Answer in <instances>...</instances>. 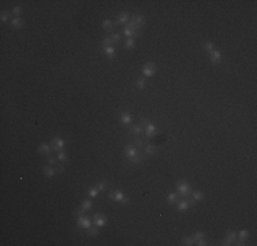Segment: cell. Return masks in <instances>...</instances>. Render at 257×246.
<instances>
[{
    "mask_svg": "<svg viewBox=\"0 0 257 246\" xmlns=\"http://www.w3.org/2000/svg\"><path fill=\"white\" fill-rule=\"evenodd\" d=\"M179 200H182V198H180V196L178 193H170L168 197H167V204L174 205V204H176Z\"/></svg>",
    "mask_w": 257,
    "mask_h": 246,
    "instance_id": "7c38bea8",
    "label": "cell"
},
{
    "mask_svg": "<svg viewBox=\"0 0 257 246\" xmlns=\"http://www.w3.org/2000/svg\"><path fill=\"white\" fill-rule=\"evenodd\" d=\"M144 131H145V135H146V138H152V137L156 135V127H155V125H153V123H150V122L148 123L146 126H145Z\"/></svg>",
    "mask_w": 257,
    "mask_h": 246,
    "instance_id": "9c48e42d",
    "label": "cell"
},
{
    "mask_svg": "<svg viewBox=\"0 0 257 246\" xmlns=\"http://www.w3.org/2000/svg\"><path fill=\"white\" fill-rule=\"evenodd\" d=\"M137 87H139V90L145 87V79L144 78H138V79H137Z\"/></svg>",
    "mask_w": 257,
    "mask_h": 246,
    "instance_id": "f35d334b",
    "label": "cell"
},
{
    "mask_svg": "<svg viewBox=\"0 0 257 246\" xmlns=\"http://www.w3.org/2000/svg\"><path fill=\"white\" fill-rule=\"evenodd\" d=\"M123 33H125V36H126L127 38H133V36H137V33H138V32H135V30H133V29H130V27L125 26V29H123Z\"/></svg>",
    "mask_w": 257,
    "mask_h": 246,
    "instance_id": "cb8c5ba5",
    "label": "cell"
},
{
    "mask_svg": "<svg viewBox=\"0 0 257 246\" xmlns=\"http://www.w3.org/2000/svg\"><path fill=\"white\" fill-rule=\"evenodd\" d=\"M211 60H212L213 64H218V63L221 62V55L218 49H213V51L211 52Z\"/></svg>",
    "mask_w": 257,
    "mask_h": 246,
    "instance_id": "5bb4252c",
    "label": "cell"
},
{
    "mask_svg": "<svg viewBox=\"0 0 257 246\" xmlns=\"http://www.w3.org/2000/svg\"><path fill=\"white\" fill-rule=\"evenodd\" d=\"M90 208H92V202H90V200H85L84 202H82V205H81V209L84 210H89Z\"/></svg>",
    "mask_w": 257,
    "mask_h": 246,
    "instance_id": "4dcf8cb0",
    "label": "cell"
},
{
    "mask_svg": "<svg viewBox=\"0 0 257 246\" xmlns=\"http://www.w3.org/2000/svg\"><path fill=\"white\" fill-rule=\"evenodd\" d=\"M202 46H204V49H205L207 52H209V53L213 51V49H215V44L211 43V41H208V43H204V45H202Z\"/></svg>",
    "mask_w": 257,
    "mask_h": 246,
    "instance_id": "f546056e",
    "label": "cell"
},
{
    "mask_svg": "<svg viewBox=\"0 0 257 246\" xmlns=\"http://www.w3.org/2000/svg\"><path fill=\"white\" fill-rule=\"evenodd\" d=\"M101 44H103V46H114L115 45V43L112 41V38L111 37H107V36L103 38V43H101Z\"/></svg>",
    "mask_w": 257,
    "mask_h": 246,
    "instance_id": "484cf974",
    "label": "cell"
},
{
    "mask_svg": "<svg viewBox=\"0 0 257 246\" xmlns=\"http://www.w3.org/2000/svg\"><path fill=\"white\" fill-rule=\"evenodd\" d=\"M11 14L8 12V11H2V22H7L8 19H10Z\"/></svg>",
    "mask_w": 257,
    "mask_h": 246,
    "instance_id": "74e56055",
    "label": "cell"
},
{
    "mask_svg": "<svg viewBox=\"0 0 257 246\" xmlns=\"http://www.w3.org/2000/svg\"><path fill=\"white\" fill-rule=\"evenodd\" d=\"M57 160H60V161H63V163H66V161L68 160V157H67V155H66L63 150H60V152H57Z\"/></svg>",
    "mask_w": 257,
    "mask_h": 246,
    "instance_id": "1f68e13d",
    "label": "cell"
},
{
    "mask_svg": "<svg viewBox=\"0 0 257 246\" xmlns=\"http://www.w3.org/2000/svg\"><path fill=\"white\" fill-rule=\"evenodd\" d=\"M142 73H144L145 77H148V78H150V77L155 75L156 73V66L153 64V63H145L144 67H142Z\"/></svg>",
    "mask_w": 257,
    "mask_h": 246,
    "instance_id": "277c9868",
    "label": "cell"
},
{
    "mask_svg": "<svg viewBox=\"0 0 257 246\" xmlns=\"http://www.w3.org/2000/svg\"><path fill=\"white\" fill-rule=\"evenodd\" d=\"M55 171H56L57 174H62V172L64 171V167L63 166H55Z\"/></svg>",
    "mask_w": 257,
    "mask_h": 246,
    "instance_id": "ee69618b",
    "label": "cell"
},
{
    "mask_svg": "<svg viewBox=\"0 0 257 246\" xmlns=\"http://www.w3.org/2000/svg\"><path fill=\"white\" fill-rule=\"evenodd\" d=\"M133 144L135 145L137 148H139V149H144L145 145H146L148 142L145 141V139H142L139 135H135V137H134V139H133Z\"/></svg>",
    "mask_w": 257,
    "mask_h": 246,
    "instance_id": "2e32d148",
    "label": "cell"
},
{
    "mask_svg": "<svg viewBox=\"0 0 257 246\" xmlns=\"http://www.w3.org/2000/svg\"><path fill=\"white\" fill-rule=\"evenodd\" d=\"M202 238H205V235H204V232H202V231H197L196 234L193 235V239H194V242H196V241H200V239H202Z\"/></svg>",
    "mask_w": 257,
    "mask_h": 246,
    "instance_id": "d590c367",
    "label": "cell"
},
{
    "mask_svg": "<svg viewBox=\"0 0 257 246\" xmlns=\"http://www.w3.org/2000/svg\"><path fill=\"white\" fill-rule=\"evenodd\" d=\"M131 19H133L134 23H135L138 27H141L142 25L145 23V18L142 15H134V16H131Z\"/></svg>",
    "mask_w": 257,
    "mask_h": 246,
    "instance_id": "603a6c76",
    "label": "cell"
},
{
    "mask_svg": "<svg viewBox=\"0 0 257 246\" xmlns=\"http://www.w3.org/2000/svg\"><path fill=\"white\" fill-rule=\"evenodd\" d=\"M191 198L194 200V201H201L202 198H204V193H202V191H193V193H191Z\"/></svg>",
    "mask_w": 257,
    "mask_h": 246,
    "instance_id": "d4e9b609",
    "label": "cell"
},
{
    "mask_svg": "<svg viewBox=\"0 0 257 246\" xmlns=\"http://www.w3.org/2000/svg\"><path fill=\"white\" fill-rule=\"evenodd\" d=\"M11 26H12L14 29H22V27H23V21H22L19 16H15V18L11 21Z\"/></svg>",
    "mask_w": 257,
    "mask_h": 246,
    "instance_id": "ffe728a7",
    "label": "cell"
},
{
    "mask_svg": "<svg viewBox=\"0 0 257 246\" xmlns=\"http://www.w3.org/2000/svg\"><path fill=\"white\" fill-rule=\"evenodd\" d=\"M21 12H22V8H21V7H18V5H16V7H14L12 14H14L15 16H19V15H21Z\"/></svg>",
    "mask_w": 257,
    "mask_h": 246,
    "instance_id": "60d3db41",
    "label": "cell"
},
{
    "mask_svg": "<svg viewBox=\"0 0 257 246\" xmlns=\"http://www.w3.org/2000/svg\"><path fill=\"white\" fill-rule=\"evenodd\" d=\"M93 223H94L96 227H104L107 223V217L103 215V213L97 212V213H94V216H93Z\"/></svg>",
    "mask_w": 257,
    "mask_h": 246,
    "instance_id": "5b68a950",
    "label": "cell"
},
{
    "mask_svg": "<svg viewBox=\"0 0 257 246\" xmlns=\"http://www.w3.org/2000/svg\"><path fill=\"white\" fill-rule=\"evenodd\" d=\"M142 160H144V156H142V155H139V153H138V155H137V156H134V157L131 159L130 161H131V163H134V164H138V163H141Z\"/></svg>",
    "mask_w": 257,
    "mask_h": 246,
    "instance_id": "e575fe53",
    "label": "cell"
},
{
    "mask_svg": "<svg viewBox=\"0 0 257 246\" xmlns=\"http://www.w3.org/2000/svg\"><path fill=\"white\" fill-rule=\"evenodd\" d=\"M120 120L125 126H130L131 125V116L127 112H120Z\"/></svg>",
    "mask_w": 257,
    "mask_h": 246,
    "instance_id": "d6986e66",
    "label": "cell"
},
{
    "mask_svg": "<svg viewBox=\"0 0 257 246\" xmlns=\"http://www.w3.org/2000/svg\"><path fill=\"white\" fill-rule=\"evenodd\" d=\"M189 207H190V202H189V200L182 198V200H179V201H178V210H179V212H185V210H187Z\"/></svg>",
    "mask_w": 257,
    "mask_h": 246,
    "instance_id": "4fadbf2b",
    "label": "cell"
},
{
    "mask_svg": "<svg viewBox=\"0 0 257 246\" xmlns=\"http://www.w3.org/2000/svg\"><path fill=\"white\" fill-rule=\"evenodd\" d=\"M101 26H103L104 30H107L108 33L112 34V33H115V26H116V25L112 23L109 19H105V21H103V25H101Z\"/></svg>",
    "mask_w": 257,
    "mask_h": 246,
    "instance_id": "8fae6325",
    "label": "cell"
},
{
    "mask_svg": "<svg viewBox=\"0 0 257 246\" xmlns=\"http://www.w3.org/2000/svg\"><path fill=\"white\" fill-rule=\"evenodd\" d=\"M111 38H112V41H114L115 44H118V43H119V40H120V33H119V32H118V33H116V32L112 33V34H111Z\"/></svg>",
    "mask_w": 257,
    "mask_h": 246,
    "instance_id": "8d00e7d4",
    "label": "cell"
},
{
    "mask_svg": "<svg viewBox=\"0 0 257 246\" xmlns=\"http://www.w3.org/2000/svg\"><path fill=\"white\" fill-rule=\"evenodd\" d=\"M137 155H138L137 146L134 144H130V142H128V144L125 146V156L128 159V160H131V159H133L134 156H137Z\"/></svg>",
    "mask_w": 257,
    "mask_h": 246,
    "instance_id": "3957f363",
    "label": "cell"
},
{
    "mask_svg": "<svg viewBox=\"0 0 257 246\" xmlns=\"http://www.w3.org/2000/svg\"><path fill=\"white\" fill-rule=\"evenodd\" d=\"M156 150H157L156 145H153V144H146V145H145V148H144V155L152 156L153 153H156Z\"/></svg>",
    "mask_w": 257,
    "mask_h": 246,
    "instance_id": "9a60e30c",
    "label": "cell"
},
{
    "mask_svg": "<svg viewBox=\"0 0 257 246\" xmlns=\"http://www.w3.org/2000/svg\"><path fill=\"white\" fill-rule=\"evenodd\" d=\"M182 243H183V245H186V246L194 245V239H193V237H186V238H183V239H182Z\"/></svg>",
    "mask_w": 257,
    "mask_h": 246,
    "instance_id": "d6a6232c",
    "label": "cell"
},
{
    "mask_svg": "<svg viewBox=\"0 0 257 246\" xmlns=\"http://www.w3.org/2000/svg\"><path fill=\"white\" fill-rule=\"evenodd\" d=\"M144 131V126H141V125H134V126H131V130H130V133L133 134L134 137L135 135H139V134Z\"/></svg>",
    "mask_w": 257,
    "mask_h": 246,
    "instance_id": "44dd1931",
    "label": "cell"
},
{
    "mask_svg": "<svg viewBox=\"0 0 257 246\" xmlns=\"http://www.w3.org/2000/svg\"><path fill=\"white\" fill-rule=\"evenodd\" d=\"M43 172H44V175H45V176L52 178L56 171H55V168L52 166H46V167H44V168H43Z\"/></svg>",
    "mask_w": 257,
    "mask_h": 246,
    "instance_id": "7402d4cb",
    "label": "cell"
},
{
    "mask_svg": "<svg viewBox=\"0 0 257 246\" xmlns=\"http://www.w3.org/2000/svg\"><path fill=\"white\" fill-rule=\"evenodd\" d=\"M51 145H52V149L53 150H57V152H60V150H63L64 149V145H66V142L63 141L62 138H53L52 139V142H51Z\"/></svg>",
    "mask_w": 257,
    "mask_h": 246,
    "instance_id": "52a82bcc",
    "label": "cell"
},
{
    "mask_svg": "<svg viewBox=\"0 0 257 246\" xmlns=\"http://www.w3.org/2000/svg\"><path fill=\"white\" fill-rule=\"evenodd\" d=\"M105 187H107V182H105V180H103V182H100V183L97 185V189H98L100 191L105 190Z\"/></svg>",
    "mask_w": 257,
    "mask_h": 246,
    "instance_id": "b9f144b4",
    "label": "cell"
},
{
    "mask_svg": "<svg viewBox=\"0 0 257 246\" xmlns=\"http://www.w3.org/2000/svg\"><path fill=\"white\" fill-rule=\"evenodd\" d=\"M249 238V231L248 230H241L239 232H238V238H237V241H235V243L237 245H239V246H242V245H245V241Z\"/></svg>",
    "mask_w": 257,
    "mask_h": 246,
    "instance_id": "ba28073f",
    "label": "cell"
},
{
    "mask_svg": "<svg viewBox=\"0 0 257 246\" xmlns=\"http://www.w3.org/2000/svg\"><path fill=\"white\" fill-rule=\"evenodd\" d=\"M87 234H89L90 237H97L98 235L97 227H89V228H87Z\"/></svg>",
    "mask_w": 257,
    "mask_h": 246,
    "instance_id": "836d02e7",
    "label": "cell"
},
{
    "mask_svg": "<svg viewBox=\"0 0 257 246\" xmlns=\"http://www.w3.org/2000/svg\"><path fill=\"white\" fill-rule=\"evenodd\" d=\"M92 223L93 221L90 220L87 216H85L84 213L82 215H78V219H77V226L81 227V228H89V227H92Z\"/></svg>",
    "mask_w": 257,
    "mask_h": 246,
    "instance_id": "7a4b0ae2",
    "label": "cell"
},
{
    "mask_svg": "<svg viewBox=\"0 0 257 246\" xmlns=\"http://www.w3.org/2000/svg\"><path fill=\"white\" fill-rule=\"evenodd\" d=\"M115 201L120 202V204H123V205L130 204V200H128L127 197L123 196V193H122V191H119V190H115Z\"/></svg>",
    "mask_w": 257,
    "mask_h": 246,
    "instance_id": "30bf717a",
    "label": "cell"
},
{
    "mask_svg": "<svg viewBox=\"0 0 257 246\" xmlns=\"http://www.w3.org/2000/svg\"><path fill=\"white\" fill-rule=\"evenodd\" d=\"M196 245H198V246H204V245H208L207 243V241H205V238H202V239H200V241H196Z\"/></svg>",
    "mask_w": 257,
    "mask_h": 246,
    "instance_id": "7bdbcfd3",
    "label": "cell"
},
{
    "mask_svg": "<svg viewBox=\"0 0 257 246\" xmlns=\"http://www.w3.org/2000/svg\"><path fill=\"white\" fill-rule=\"evenodd\" d=\"M98 189L97 187H94V186H92V187H89V190H87V193H89V196L92 197V198H94V197H97L98 196Z\"/></svg>",
    "mask_w": 257,
    "mask_h": 246,
    "instance_id": "f1b7e54d",
    "label": "cell"
},
{
    "mask_svg": "<svg viewBox=\"0 0 257 246\" xmlns=\"http://www.w3.org/2000/svg\"><path fill=\"white\" fill-rule=\"evenodd\" d=\"M56 161H57V157H53V156H48V163H49V166L53 167L55 164H56Z\"/></svg>",
    "mask_w": 257,
    "mask_h": 246,
    "instance_id": "ab89813d",
    "label": "cell"
},
{
    "mask_svg": "<svg viewBox=\"0 0 257 246\" xmlns=\"http://www.w3.org/2000/svg\"><path fill=\"white\" fill-rule=\"evenodd\" d=\"M104 52H105V55H108L109 57H114V53H115V48L114 46H103Z\"/></svg>",
    "mask_w": 257,
    "mask_h": 246,
    "instance_id": "83f0119b",
    "label": "cell"
},
{
    "mask_svg": "<svg viewBox=\"0 0 257 246\" xmlns=\"http://www.w3.org/2000/svg\"><path fill=\"white\" fill-rule=\"evenodd\" d=\"M108 198H109V200H112V201H115V190H114V191H111V193L108 194Z\"/></svg>",
    "mask_w": 257,
    "mask_h": 246,
    "instance_id": "f6af8a7d",
    "label": "cell"
},
{
    "mask_svg": "<svg viewBox=\"0 0 257 246\" xmlns=\"http://www.w3.org/2000/svg\"><path fill=\"white\" fill-rule=\"evenodd\" d=\"M237 238H238V232H235V231H228V232H227V235H226V239L223 241V245H224V246L234 245L235 241H237Z\"/></svg>",
    "mask_w": 257,
    "mask_h": 246,
    "instance_id": "8992f818",
    "label": "cell"
},
{
    "mask_svg": "<svg viewBox=\"0 0 257 246\" xmlns=\"http://www.w3.org/2000/svg\"><path fill=\"white\" fill-rule=\"evenodd\" d=\"M51 150H52V145H48V144H41L40 146H38V152L43 153V155L49 156Z\"/></svg>",
    "mask_w": 257,
    "mask_h": 246,
    "instance_id": "e0dca14e",
    "label": "cell"
},
{
    "mask_svg": "<svg viewBox=\"0 0 257 246\" xmlns=\"http://www.w3.org/2000/svg\"><path fill=\"white\" fill-rule=\"evenodd\" d=\"M134 45H135V41H134V38H127L125 43V48L126 49H133Z\"/></svg>",
    "mask_w": 257,
    "mask_h": 246,
    "instance_id": "4316f807",
    "label": "cell"
},
{
    "mask_svg": "<svg viewBox=\"0 0 257 246\" xmlns=\"http://www.w3.org/2000/svg\"><path fill=\"white\" fill-rule=\"evenodd\" d=\"M128 18H130V15H128L127 12H122L119 15V19L115 22V25H127Z\"/></svg>",
    "mask_w": 257,
    "mask_h": 246,
    "instance_id": "ac0fdd59",
    "label": "cell"
},
{
    "mask_svg": "<svg viewBox=\"0 0 257 246\" xmlns=\"http://www.w3.org/2000/svg\"><path fill=\"white\" fill-rule=\"evenodd\" d=\"M176 189H178V194L180 196V198H190L191 197V193H193V190H191L190 185H189L186 180H180V182L176 183Z\"/></svg>",
    "mask_w": 257,
    "mask_h": 246,
    "instance_id": "6da1fadb",
    "label": "cell"
}]
</instances>
